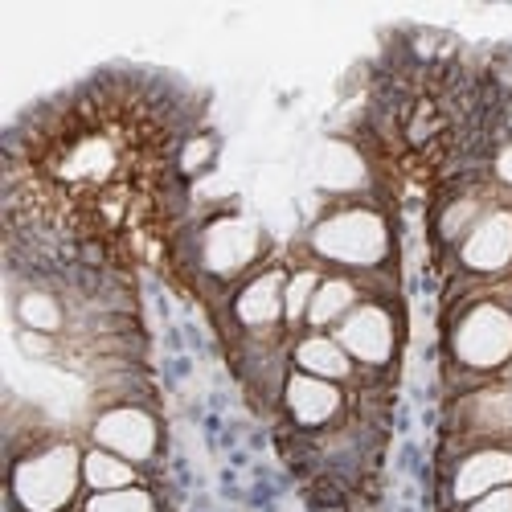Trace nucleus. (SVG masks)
I'll list each match as a JSON object with an SVG mask.
<instances>
[{
	"label": "nucleus",
	"mask_w": 512,
	"mask_h": 512,
	"mask_svg": "<svg viewBox=\"0 0 512 512\" xmlns=\"http://www.w3.org/2000/svg\"><path fill=\"white\" fill-rule=\"evenodd\" d=\"M336 340H340V349L357 361V369H365V373L390 369L398 357V316H394L390 300H361L336 324Z\"/></svg>",
	"instance_id": "obj_5"
},
{
	"label": "nucleus",
	"mask_w": 512,
	"mask_h": 512,
	"mask_svg": "<svg viewBox=\"0 0 512 512\" xmlns=\"http://www.w3.org/2000/svg\"><path fill=\"white\" fill-rule=\"evenodd\" d=\"M87 512H156L152 492L144 488H119V492H95L87 500Z\"/></svg>",
	"instance_id": "obj_18"
},
{
	"label": "nucleus",
	"mask_w": 512,
	"mask_h": 512,
	"mask_svg": "<svg viewBox=\"0 0 512 512\" xmlns=\"http://www.w3.org/2000/svg\"><path fill=\"white\" fill-rule=\"evenodd\" d=\"M492 173H496V181H500V185H512V144H504V148L496 152Z\"/></svg>",
	"instance_id": "obj_21"
},
{
	"label": "nucleus",
	"mask_w": 512,
	"mask_h": 512,
	"mask_svg": "<svg viewBox=\"0 0 512 512\" xmlns=\"http://www.w3.org/2000/svg\"><path fill=\"white\" fill-rule=\"evenodd\" d=\"M291 361L300 365V373H312V377H324V381H353L361 377L357 373V361L340 349L336 336H324V332H308L291 345Z\"/></svg>",
	"instance_id": "obj_12"
},
{
	"label": "nucleus",
	"mask_w": 512,
	"mask_h": 512,
	"mask_svg": "<svg viewBox=\"0 0 512 512\" xmlns=\"http://www.w3.org/2000/svg\"><path fill=\"white\" fill-rule=\"evenodd\" d=\"M263 254H267V234L263 226L246 218L238 209H222L197 230L193 238V263L205 279L222 283V287H234V283H246L254 271H263Z\"/></svg>",
	"instance_id": "obj_2"
},
{
	"label": "nucleus",
	"mask_w": 512,
	"mask_h": 512,
	"mask_svg": "<svg viewBox=\"0 0 512 512\" xmlns=\"http://www.w3.org/2000/svg\"><path fill=\"white\" fill-rule=\"evenodd\" d=\"M304 246L316 263L336 267V275L369 279L381 275L394 259V226L369 197H349L332 201L320 213Z\"/></svg>",
	"instance_id": "obj_1"
},
{
	"label": "nucleus",
	"mask_w": 512,
	"mask_h": 512,
	"mask_svg": "<svg viewBox=\"0 0 512 512\" xmlns=\"http://www.w3.org/2000/svg\"><path fill=\"white\" fill-rule=\"evenodd\" d=\"M512 484V451L492 443V447H476V451H467L455 467V476H451V500L455 504H472L496 488Z\"/></svg>",
	"instance_id": "obj_11"
},
{
	"label": "nucleus",
	"mask_w": 512,
	"mask_h": 512,
	"mask_svg": "<svg viewBox=\"0 0 512 512\" xmlns=\"http://www.w3.org/2000/svg\"><path fill=\"white\" fill-rule=\"evenodd\" d=\"M213 160H218V140H213L209 132H197V136H185L181 140V152H177V173L189 181V177H201L213 168Z\"/></svg>",
	"instance_id": "obj_17"
},
{
	"label": "nucleus",
	"mask_w": 512,
	"mask_h": 512,
	"mask_svg": "<svg viewBox=\"0 0 512 512\" xmlns=\"http://www.w3.org/2000/svg\"><path fill=\"white\" fill-rule=\"evenodd\" d=\"M91 435L103 451H115L127 463H152L160 455V422L148 406H107Z\"/></svg>",
	"instance_id": "obj_6"
},
{
	"label": "nucleus",
	"mask_w": 512,
	"mask_h": 512,
	"mask_svg": "<svg viewBox=\"0 0 512 512\" xmlns=\"http://www.w3.org/2000/svg\"><path fill=\"white\" fill-rule=\"evenodd\" d=\"M459 267L476 279L512 271V209L492 205L459 246Z\"/></svg>",
	"instance_id": "obj_8"
},
{
	"label": "nucleus",
	"mask_w": 512,
	"mask_h": 512,
	"mask_svg": "<svg viewBox=\"0 0 512 512\" xmlns=\"http://www.w3.org/2000/svg\"><path fill=\"white\" fill-rule=\"evenodd\" d=\"M365 283L353 279V275H328L320 279L316 295H312V308H308V324L312 328H328V324H340L361 300H365Z\"/></svg>",
	"instance_id": "obj_13"
},
{
	"label": "nucleus",
	"mask_w": 512,
	"mask_h": 512,
	"mask_svg": "<svg viewBox=\"0 0 512 512\" xmlns=\"http://www.w3.org/2000/svg\"><path fill=\"white\" fill-rule=\"evenodd\" d=\"M283 410H287L295 431L316 439L320 431H328V426L345 414V390H340L336 381H324L312 373H287Z\"/></svg>",
	"instance_id": "obj_7"
},
{
	"label": "nucleus",
	"mask_w": 512,
	"mask_h": 512,
	"mask_svg": "<svg viewBox=\"0 0 512 512\" xmlns=\"http://www.w3.org/2000/svg\"><path fill=\"white\" fill-rule=\"evenodd\" d=\"M17 349L29 357V361H50V357H58V336H46V332H29V328H21L17 332Z\"/></svg>",
	"instance_id": "obj_19"
},
{
	"label": "nucleus",
	"mask_w": 512,
	"mask_h": 512,
	"mask_svg": "<svg viewBox=\"0 0 512 512\" xmlns=\"http://www.w3.org/2000/svg\"><path fill=\"white\" fill-rule=\"evenodd\" d=\"M451 357L476 381H488L512 361V312L496 300L467 304L451 324Z\"/></svg>",
	"instance_id": "obj_4"
},
{
	"label": "nucleus",
	"mask_w": 512,
	"mask_h": 512,
	"mask_svg": "<svg viewBox=\"0 0 512 512\" xmlns=\"http://www.w3.org/2000/svg\"><path fill=\"white\" fill-rule=\"evenodd\" d=\"M316 287H320V271H316V267H300L295 275H287V287H283V324H287L291 332L308 320V308H312Z\"/></svg>",
	"instance_id": "obj_16"
},
{
	"label": "nucleus",
	"mask_w": 512,
	"mask_h": 512,
	"mask_svg": "<svg viewBox=\"0 0 512 512\" xmlns=\"http://www.w3.org/2000/svg\"><path fill=\"white\" fill-rule=\"evenodd\" d=\"M467 512H512V484H504V488L472 500V508H467Z\"/></svg>",
	"instance_id": "obj_20"
},
{
	"label": "nucleus",
	"mask_w": 512,
	"mask_h": 512,
	"mask_svg": "<svg viewBox=\"0 0 512 512\" xmlns=\"http://www.w3.org/2000/svg\"><path fill=\"white\" fill-rule=\"evenodd\" d=\"M283 287H287V275L279 267H263L254 271L238 295H234V324L246 332V336H267L283 324Z\"/></svg>",
	"instance_id": "obj_9"
},
{
	"label": "nucleus",
	"mask_w": 512,
	"mask_h": 512,
	"mask_svg": "<svg viewBox=\"0 0 512 512\" xmlns=\"http://www.w3.org/2000/svg\"><path fill=\"white\" fill-rule=\"evenodd\" d=\"M82 484V455L74 443H33L13 463L9 496L17 512H62Z\"/></svg>",
	"instance_id": "obj_3"
},
{
	"label": "nucleus",
	"mask_w": 512,
	"mask_h": 512,
	"mask_svg": "<svg viewBox=\"0 0 512 512\" xmlns=\"http://www.w3.org/2000/svg\"><path fill=\"white\" fill-rule=\"evenodd\" d=\"M13 312H17L21 328H29V332H46V336L66 332V320H70L66 304L58 300L54 291H41V287L21 291V295H17V304H13Z\"/></svg>",
	"instance_id": "obj_14"
},
{
	"label": "nucleus",
	"mask_w": 512,
	"mask_h": 512,
	"mask_svg": "<svg viewBox=\"0 0 512 512\" xmlns=\"http://www.w3.org/2000/svg\"><path fill=\"white\" fill-rule=\"evenodd\" d=\"M316 181L332 201H349L369 193V156L357 140H328L316 156Z\"/></svg>",
	"instance_id": "obj_10"
},
{
	"label": "nucleus",
	"mask_w": 512,
	"mask_h": 512,
	"mask_svg": "<svg viewBox=\"0 0 512 512\" xmlns=\"http://www.w3.org/2000/svg\"><path fill=\"white\" fill-rule=\"evenodd\" d=\"M82 480H87L95 492H119V488H136V467L127 463L115 451H87L82 455Z\"/></svg>",
	"instance_id": "obj_15"
}]
</instances>
